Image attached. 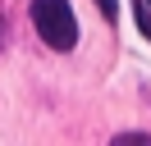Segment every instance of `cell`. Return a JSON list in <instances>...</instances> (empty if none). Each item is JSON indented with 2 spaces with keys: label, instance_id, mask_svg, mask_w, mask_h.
Wrapping results in <instances>:
<instances>
[{
  "label": "cell",
  "instance_id": "obj_1",
  "mask_svg": "<svg viewBox=\"0 0 151 146\" xmlns=\"http://www.w3.org/2000/svg\"><path fill=\"white\" fill-rule=\"evenodd\" d=\"M32 23L50 50H73L78 46V18L69 0H32Z\"/></svg>",
  "mask_w": 151,
  "mask_h": 146
},
{
  "label": "cell",
  "instance_id": "obj_2",
  "mask_svg": "<svg viewBox=\"0 0 151 146\" xmlns=\"http://www.w3.org/2000/svg\"><path fill=\"white\" fill-rule=\"evenodd\" d=\"M101 9H105V18H114V0H101Z\"/></svg>",
  "mask_w": 151,
  "mask_h": 146
},
{
  "label": "cell",
  "instance_id": "obj_3",
  "mask_svg": "<svg viewBox=\"0 0 151 146\" xmlns=\"http://www.w3.org/2000/svg\"><path fill=\"white\" fill-rule=\"evenodd\" d=\"M0 36H5V23H0Z\"/></svg>",
  "mask_w": 151,
  "mask_h": 146
}]
</instances>
